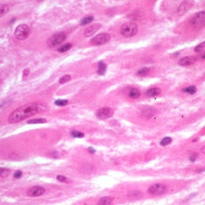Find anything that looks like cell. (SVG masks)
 <instances>
[{
  "label": "cell",
  "mask_w": 205,
  "mask_h": 205,
  "mask_svg": "<svg viewBox=\"0 0 205 205\" xmlns=\"http://www.w3.org/2000/svg\"><path fill=\"white\" fill-rule=\"evenodd\" d=\"M143 196L142 193L141 191H132L130 192L129 197L131 199H141Z\"/></svg>",
  "instance_id": "cell-19"
},
{
  "label": "cell",
  "mask_w": 205,
  "mask_h": 205,
  "mask_svg": "<svg viewBox=\"0 0 205 205\" xmlns=\"http://www.w3.org/2000/svg\"><path fill=\"white\" fill-rule=\"evenodd\" d=\"M193 62H194V59L192 57H184L182 58L178 63L181 66H187L192 65Z\"/></svg>",
  "instance_id": "cell-12"
},
{
  "label": "cell",
  "mask_w": 205,
  "mask_h": 205,
  "mask_svg": "<svg viewBox=\"0 0 205 205\" xmlns=\"http://www.w3.org/2000/svg\"><path fill=\"white\" fill-rule=\"evenodd\" d=\"M30 28L26 24L18 26L15 30V37L17 40H25L30 34Z\"/></svg>",
  "instance_id": "cell-4"
},
{
  "label": "cell",
  "mask_w": 205,
  "mask_h": 205,
  "mask_svg": "<svg viewBox=\"0 0 205 205\" xmlns=\"http://www.w3.org/2000/svg\"><path fill=\"white\" fill-rule=\"evenodd\" d=\"M106 64L104 63V61H99L98 63V70L97 73L99 76H103L104 75L105 72H106Z\"/></svg>",
  "instance_id": "cell-14"
},
{
  "label": "cell",
  "mask_w": 205,
  "mask_h": 205,
  "mask_svg": "<svg viewBox=\"0 0 205 205\" xmlns=\"http://www.w3.org/2000/svg\"><path fill=\"white\" fill-rule=\"evenodd\" d=\"M204 47H205V43L204 42L201 43V44H200V45H197V46L195 47L194 51H196V52L201 51L202 50H204Z\"/></svg>",
  "instance_id": "cell-30"
},
{
  "label": "cell",
  "mask_w": 205,
  "mask_h": 205,
  "mask_svg": "<svg viewBox=\"0 0 205 205\" xmlns=\"http://www.w3.org/2000/svg\"><path fill=\"white\" fill-rule=\"evenodd\" d=\"M197 156H198V154H197V153H193V154L190 156V160L191 161L192 163H193V162L196 161Z\"/></svg>",
  "instance_id": "cell-31"
},
{
  "label": "cell",
  "mask_w": 205,
  "mask_h": 205,
  "mask_svg": "<svg viewBox=\"0 0 205 205\" xmlns=\"http://www.w3.org/2000/svg\"><path fill=\"white\" fill-rule=\"evenodd\" d=\"M166 190V186L163 183H155L153 184L148 188V192L149 194L153 196H158V195L163 194Z\"/></svg>",
  "instance_id": "cell-5"
},
{
  "label": "cell",
  "mask_w": 205,
  "mask_h": 205,
  "mask_svg": "<svg viewBox=\"0 0 205 205\" xmlns=\"http://www.w3.org/2000/svg\"><path fill=\"white\" fill-rule=\"evenodd\" d=\"M172 142V138L169 137H164L162 141L160 142V145L162 146H165L168 145L169 144H170Z\"/></svg>",
  "instance_id": "cell-25"
},
{
  "label": "cell",
  "mask_w": 205,
  "mask_h": 205,
  "mask_svg": "<svg viewBox=\"0 0 205 205\" xmlns=\"http://www.w3.org/2000/svg\"><path fill=\"white\" fill-rule=\"evenodd\" d=\"M161 93V89L159 88H151V89H148L145 93V95L149 97H152V96H155L159 95Z\"/></svg>",
  "instance_id": "cell-13"
},
{
  "label": "cell",
  "mask_w": 205,
  "mask_h": 205,
  "mask_svg": "<svg viewBox=\"0 0 205 205\" xmlns=\"http://www.w3.org/2000/svg\"><path fill=\"white\" fill-rule=\"evenodd\" d=\"M57 180H58V181H60V182L66 183H71L70 180H68V178L65 177V176H61V175L58 176Z\"/></svg>",
  "instance_id": "cell-29"
},
{
  "label": "cell",
  "mask_w": 205,
  "mask_h": 205,
  "mask_svg": "<svg viewBox=\"0 0 205 205\" xmlns=\"http://www.w3.org/2000/svg\"><path fill=\"white\" fill-rule=\"evenodd\" d=\"M47 120L45 118H37V119H31L27 121V124H43L46 123Z\"/></svg>",
  "instance_id": "cell-20"
},
{
  "label": "cell",
  "mask_w": 205,
  "mask_h": 205,
  "mask_svg": "<svg viewBox=\"0 0 205 205\" xmlns=\"http://www.w3.org/2000/svg\"><path fill=\"white\" fill-rule=\"evenodd\" d=\"M183 91L186 93H190V94H194L197 92V88L194 86H188L185 88V89H183Z\"/></svg>",
  "instance_id": "cell-22"
},
{
  "label": "cell",
  "mask_w": 205,
  "mask_h": 205,
  "mask_svg": "<svg viewBox=\"0 0 205 205\" xmlns=\"http://www.w3.org/2000/svg\"><path fill=\"white\" fill-rule=\"evenodd\" d=\"M37 1H39V2H41V1H43V0H37Z\"/></svg>",
  "instance_id": "cell-35"
},
{
  "label": "cell",
  "mask_w": 205,
  "mask_h": 205,
  "mask_svg": "<svg viewBox=\"0 0 205 205\" xmlns=\"http://www.w3.org/2000/svg\"><path fill=\"white\" fill-rule=\"evenodd\" d=\"M45 193V189L43 188L42 186H34L30 187L29 190L27 191V194L29 197H37L42 196Z\"/></svg>",
  "instance_id": "cell-8"
},
{
  "label": "cell",
  "mask_w": 205,
  "mask_h": 205,
  "mask_svg": "<svg viewBox=\"0 0 205 205\" xmlns=\"http://www.w3.org/2000/svg\"><path fill=\"white\" fill-rule=\"evenodd\" d=\"M29 72H30V70L28 69V68H26L24 71H23V78H25L27 76H28V74H29Z\"/></svg>",
  "instance_id": "cell-33"
},
{
  "label": "cell",
  "mask_w": 205,
  "mask_h": 205,
  "mask_svg": "<svg viewBox=\"0 0 205 205\" xmlns=\"http://www.w3.org/2000/svg\"><path fill=\"white\" fill-rule=\"evenodd\" d=\"M47 109V105L42 103H33L19 106L9 116L8 121L10 124H16L25 120L27 117L42 112Z\"/></svg>",
  "instance_id": "cell-1"
},
{
  "label": "cell",
  "mask_w": 205,
  "mask_h": 205,
  "mask_svg": "<svg viewBox=\"0 0 205 205\" xmlns=\"http://www.w3.org/2000/svg\"><path fill=\"white\" fill-rule=\"evenodd\" d=\"M99 28H100V24H99V23L93 24V25L90 26V27L86 29L84 32V35L86 37H91L92 35H93L96 32L99 30Z\"/></svg>",
  "instance_id": "cell-10"
},
{
  "label": "cell",
  "mask_w": 205,
  "mask_h": 205,
  "mask_svg": "<svg viewBox=\"0 0 205 205\" xmlns=\"http://www.w3.org/2000/svg\"><path fill=\"white\" fill-rule=\"evenodd\" d=\"M149 73V68H143L142 69H140L138 72H137V74L140 76H145L146 75H148Z\"/></svg>",
  "instance_id": "cell-26"
},
{
  "label": "cell",
  "mask_w": 205,
  "mask_h": 205,
  "mask_svg": "<svg viewBox=\"0 0 205 205\" xmlns=\"http://www.w3.org/2000/svg\"><path fill=\"white\" fill-rule=\"evenodd\" d=\"M128 96L132 99H137L141 96V93L138 89H135V88H132L130 89V91L128 92Z\"/></svg>",
  "instance_id": "cell-15"
},
{
  "label": "cell",
  "mask_w": 205,
  "mask_h": 205,
  "mask_svg": "<svg viewBox=\"0 0 205 205\" xmlns=\"http://www.w3.org/2000/svg\"><path fill=\"white\" fill-rule=\"evenodd\" d=\"M137 32V27L135 23H125L122 25L121 28V33L125 37H131L135 36Z\"/></svg>",
  "instance_id": "cell-2"
},
{
  "label": "cell",
  "mask_w": 205,
  "mask_h": 205,
  "mask_svg": "<svg viewBox=\"0 0 205 205\" xmlns=\"http://www.w3.org/2000/svg\"><path fill=\"white\" fill-rule=\"evenodd\" d=\"M11 170L7 168H0V177L5 178L9 176Z\"/></svg>",
  "instance_id": "cell-18"
},
{
  "label": "cell",
  "mask_w": 205,
  "mask_h": 205,
  "mask_svg": "<svg viewBox=\"0 0 205 205\" xmlns=\"http://www.w3.org/2000/svg\"><path fill=\"white\" fill-rule=\"evenodd\" d=\"M110 39V34L104 33V34H99L98 35L93 37L91 40V44L93 45H101L106 44Z\"/></svg>",
  "instance_id": "cell-6"
},
{
  "label": "cell",
  "mask_w": 205,
  "mask_h": 205,
  "mask_svg": "<svg viewBox=\"0 0 205 205\" xmlns=\"http://www.w3.org/2000/svg\"><path fill=\"white\" fill-rule=\"evenodd\" d=\"M66 39V34L63 32L55 34L48 38L47 41V44L50 47H55L58 46L61 43L64 42V40Z\"/></svg>",
  "instance_id": "cell-3"
},
{
  "label": "cell",
  "mask_w": 205,
  "mask_h": 205,
  "mask_svg": "<svg viewBox=\"0 0 205 205\" xmlns=\"http://www.w3.org/2000/svg\"><path fill=\"white\" fill-rule=\"evenodd\" d=\"M72 47V45L71 43H67L65 45H64L63 46H61V47L58 49V51H59L61 53H63V52H65V51H68V50L71 49V47Z\"/></svg>",
  "instance_id": "cell-21"
},
{
  "label": "cell",
  "mask_w": 205,
  "mask_h": 205,
  "mask_svg": "<svg viewBox=\"0 0 205 205\" xmlns=\"http://www.w3.org/2000/svg\"><path fill=\"white\" fill-rule=\"evenodd\" d=\"M93 17H85L83 19H82V20L80 21V24L81 25H86V24H89L91 22H93Z\"/></svg>",
  "instance_id": "cell-23"
},
{
  "label": "cell",
  "mask_w": 205,
  "mask_h": 205,
  "mask_svg": "<svg viewBox=\"0 0 205 205\" xmlns=\"http://www.w3.org/2000/svg\"><path fill=\"white\" fill-rule=\"evenodd\" d=\"M88 151H89L90 153H95L96 152V150L94 149V148H88Z\"/></svg>",
  "instance_id": "cell-34"
},
{
  "label": "cell",
  "mask_w": 205,
  "mask_h": 205,
  "mask_svg": "<svg viewBox=\"0 0 205 205\" xmlns=\"http://www.w3.org/2000/svg\"><path fill=\"white\" fill-rule=\"evenodd\" d=\"M22 174H23V173H22L21 171L17 170L15 173H14V178H16V179H19V178L22 176Z\"/></svg>",
  "instance_id": "cell-32"
},
{
  "label": "cell",
  "mask_w": 205,
  "mask_h": 205,
  "mask_svg": "<svg viewBox=\"0 0 205 205\" xmlns=\"http://www.w3.org/2000/svg\"><path fill=\"white\" fill-rule=\"evenodd\" d=\"M71 76H69V75H65V76H62L61 78L59 79V83H61V84H64V83H68V81H70V79H71Z\"/></svg>",
  "instance_id": "cell-27"
},
{
  "label": "cell",
  "mask_w": 205,
  "mask_h": 205,
  "mask_svg": "<svg viewBox=\"0 0 205 205\" xmlns=\"http://www.w3.org/2000/svg\"><path fill=\"white\" fill-rule=\"evenodd\" d=\"M9 11V6L6 4L0 5V17L4 16Z\"/></svg>",
  "instance_id": "cell-17"
},
{
  "label": "cell",
  "mask_w": 205,
  "mask_h": 205,
  "mask_svg": "<svg viewBox=\"0 0 205 205\" xmlns=\"http://www.w3.org/2000/svg\"><path fill=\"white\" fill-rule=\"evenodd\" d=\"M113 203V199L110 198V197H103L99 200V201L98 202V204H101V205H109Z\"/></svg>",
  "instance_id": "cell-16"
},
{
  "label": "cell",
  "mask_w": 205,
  "mask_h": 205,
  "mask_svg": "<svg viewBox=\"0 0 205 205\" xmlns=\"http://www.w3.org/2000/svg\"><path fill=\"white\" fill-rule=\"evenodd\" d=\"M71 135H72V137H78V138H81V137H84V134L77 131H72V132H71Z\"/></svg>",
  "instance_id": "cell-28"
},
{
  "label": "cell",
  "mask_w": 205,
  "mask_h": 205,
  "mask_svg": "<svg viewBox=\"0 0 205 205\" xmlns=\"http://www.w3.org/2000/svg\"><path fill=\"white\" fill-rule=\"evenodd\" d=\"M68 103V101L67 99H57V100L55 102V105H57V106H65V105H67Z\"/></svg>",
  "instance_id": "cell-24"
},
{
  "label": "cell",
  "mask_w": 205,
  "mask_h": 205,
  "mask_svg": "<svg viewBox=\"0 0 205 205\" xmlns=\"http://www.w3.org/2000/svg\"><path fill=\"white\" fill-rule=\"evenodd\" d=\"M114 111L110 107L100 108L96 112V115L99 119H107L113 116Z\"/></svg>",
  "instance_id": "cell-7"
},
{
  "label": "cell",
  "mask_w": 205,
  "mask_h": 205,
  "mask_svg": "<svg viewBox=\"0 0 205 205\" xmlns=\"http://www.w3.org/2000/svg\"><path fill=\"white\" fill-rule=\"evenodd\" d=\"M193 2H191V1H185V2H183L182 3V4L180 5V7H179V9H178V13H179V14H183V13H185L186 12V11L188 10L191 7V6H192Z\"/></svg>",
  "instance_id": "cell-11"
},
{
  "label": "cell",
  "mask_w": 205,
  "mask_h": 205,
  "mask_svg": "<svg viewBox=\"0 0 205 205\" xmlns=\"http://www.w3.org/2000/svg\"><path fill=\"white\" fill-rule=\"evenodd\" d=\"M190 23L195 27H202L204 24V12H199L196 15L193 16L190 20Z\"/></svg>",
  "instance_id": "cell-9"
}]
</instances>
